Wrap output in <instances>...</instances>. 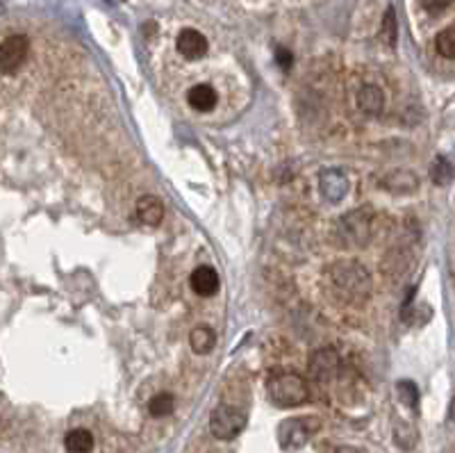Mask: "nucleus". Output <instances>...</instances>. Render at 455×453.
Segmentation results:
<instances>
[{"instance_id":"nucleus-20","label":"nucleus","mask_w":455,"mask_h":453,"mask_svg":"<svg viewBox=\"0 0 455 453\" xmlns=\"http://www.w3.org/2000/svg\"><path fill=\"white\" fill-rule=\"evenodd\" d=\"M435 48H437V53L442 57H447V60H455V27H447V30H442L437 34V39H435Z\"/></svg>"},{"instance_id":"nucleus-9","label":"nucleus","mask_w":455,"mask_h":453,"mask_svg":"<svg viewBox=\"0 0 455 453\" xmlns=\"http://www.w3.org/2000/svg\"><path fill=\"white\" fill-rule=\"evenodd\" d=\"M383 189L396 196H408L419 189V178L410 169H396L383 178Z\"/></svg>"},{"instance_id":"nucleus-19","label":"nucleus","mask_w":455,"mask_h":453,"mask_svg":"<svg viewBox=\"0 0 455 453\" xmlns=\"http://www.w3.org/2000/svg\"><path fill=\"white\" fill-rule=\"evenodd\" d=\"M380 39H383L387 46H396V39H399V23H396V12H394V7H387V12H385V16H383Z\"/></svg>"},{"instance_id":"nucleus-11","label":"nucleus","mask_w":455,"mask_h":453,"mask_svg":"<svg viewBox=\"0 0 455 453\" xmlns=\"http://www.w3.org/2000/svg\"><path fill=\"white\" fill-rule=\"evenodd\" d=\"M189 285L198 296H212L219 289V274L207 264L196 267L189 276Z\"/></svg>"},{"instance_id":"nucleus-6","label":"nucleus","mask_w":455,"mask_h":453,"mask_svg":"<svg viewBox=\"0 0 455 453\" xmlns=\"http://www.w3.org/2000/svg\"><path fill=\"white\" fill-rule=\"evenodd\" d=\"M30 53V42L25 34H12L0 44V75L16 73L27 60Z\"/></svg>"},{"instance_id":"nucleus-8","label":"nucleus","mask_w":455,"mask_h":453,"mask_svg":"<svg viewBox=\"0 0 455 453\" xmlns=\"http://www.w3.org/2000/svg\"><path fill=\"white\" fill-rule=\"evenodd\" d=\"M319 189H321V196L331 203H340V200L348 194V178L346 173L340 169H328L321 173L319 178Z\"/></svg>"},{"instance_id":"nucleus-12","label":"nucleus","mask_w":455,"mask_h":453,"mask_svg":"<svg viewBox=\"0 0 455 453\" xmlns=\"http://www.w3.org/2000/svg\"><path fill=\"white\" fill-rule=\"evenodd\" d=\"M357 108L360 112L369 114V117H376L380 114L385 108V94L378 84H364L360 91H357Z\"/></svg>"},{"instance_id":"nucleus-17","label":"nucleus","mask_w":455,"mask_h":453,"mask_svg":"<svg viewBox=\"0 0 455 453\" xmlns=\"http://www.w3.org/2000/svg\"><path fill=\"white\" fill-rule=\"evenodd\" d=\"M455 176V169L451 162L444 158V155H437L432 160V167H430V178L437 187H447L449 182L453 180Z\"/></svg>"},{"instance_id":"nucleus-18","label":"nucleus","mask_w":455,"mask_h":453,"mask_svg":"<svg viewBox=\"0 0 455 453\" xmlns=\"http://www.w3.org/2000/svg\"><path fill=\"white\" fill-rule=\"evenodd\" d=\"M173 408H176V399H173V394H169V392L155 394L148 403V412L153 414V417H167V414L173 412Z\"/></svg>"},{"instance_id":"nucleus-23","label":"nucleus","mask_w":455,"mask_h":453,"mask_svg":"<svg viewBox=\"0 0 455 453\" xmlns=\"http://www.w3.org/2000/svg\"><path fill=\"white\" fill-rule=\"evenodd\" d=\"M276 62H278L280 69L287 71L289 66H292V62H294V60H292V53L285 51V48H278V51H276Z\"/></svg>"},{"instance_id":"nucleus-3","label":"nucleus","mask_w":455,"mask_h":453,"mask_svg":"<svg viewBox=\"0 0 455 453\" xmlns=\"http://www.w3.org/2000/svg\"><path fill=\"white\" fill-rule=\"evenodd\" d=\"M269 397L278 408H296L307 401L305 378L298 374H280L269 381Z\"/></svg>"},{"instance_id":"nucleus-22","label":"nucleus","mask_w":455,"mask_h":453,"mask_svg":"<svg viewBox=\"0 0 455 453\" xmlns=\"http://www.w3.org/2000/svg\"><path fill=\"white\" fill-rule=\"evenodd\" d=\"M451 3H453V0H421V7L425 9V12H430V14H440Z\"/></svg>"},{"instance_id":"nucleus-13","label":"nucleus","mask_w":455,"mask_h":453,"mask_svg":"<svg viewBox=\"0 0 455 453\" xmlns=\"http://www.w3.org/2000/svg\"><path fill=\"white\" fill-rule=\"evenodd\" d=\"M217 101H219V96L214 91V87H210V84H196V87H191V89L187 91L189 108L196 110V112L214 110L217 108Z\"/></svg>"},{"instance_id":"nucleus-10","label":"nucleus","mask_w":455,"mask_h":453,"mask_svg":"<svg viewBox=\"0 0 455 453\" xmlns=\"http://www.w3.org/2000/svg\"><path fill=\"white\" fill-rule=\"evenodd\" d=\"M176 48H178V53L185 57V60H200V57L207 53V39L198 30H191V27H187V30H182L178 34Z\"/></svg>"},{"instance_id":"nucleus-15","label":"nucleus","mask_w":455,"mask_h":453,"mask_svg":"<svg viewBox=\"0 0 455 453\" xmlns=\"http://www.w3.org/2000/svg\"><path fill=\"white\" fill-rule=\"evenodd\" d=\"M189 344H191V351L198 353V355H205L214 349L217 344V335L210 326H196L191 333H189Z\"/></svg>"},{"instance_id":"nucleus-16","label":"nucleus","mask_w":455,"mask_h":453,"mask_svg":"<svg viewBox=\"0 0 455 453\" xmlns=\"http://www.w3.org/2000/svg\"><path fill=\"white\" fill-rule=\"evenodd\" d=\"M64 447L66 451H73V453H86L94 449V435L86 428H73L66 433Z\"/></svg>"},{"instance_id":"nucleus-21","label":"nucleus","mask_w":455,"mask_h":453,"mask_svg":"<svg viewBox=\"0 0 455 453\" xmlns=\"http://www.w3.org/2000/svg\"><path fill=\"white\" fill-rule=\"evenodd\" d=\"M396 390H399V397H401V401L405 403V406H408V408H417V403H419L417 385H414L412 381H401L399 385H396Z\"/></svg>"},{"instance_id":"nucleus-5","label":"nucleus","mask_w":455,"mask_h":453,"mask_svg":"<svg viewBox=\"0 0 455 453\" xmlns=\"http://www.w3.org/2000/svg\"><path fill=\"white\" fill-rule=\"evenodd\" d=\"M246 428V412L237 410L235 406H219L214 408L210 417V430L212 435L221 442H230L237 435H241V430Z\"/></svg>"},{"instance_id":"nucleus-14","label":"nucleus","mask_w":455,"mask_h":453,"mask_svg":"<svg viewBox=\"0 0 455 453\" xmlns=\"http://www.w3.org/2000/svg\"><path fill=\"white\" fill-rule=\"evenodd\" d=\"M137 217L141 224H146V226H158L162 217H164V205H162V200L158 196H141L137 200Z\"/></svg>"},{"instance_id":"nucleus-2","label":"nucleus","mask_w":455,"mask_h":453,"mask_svg":"<svg viewBox=\"0 0 455 453\" xmlns=\"http://www.w3.org/2000/svg\"><path fill=\"white\" fill-rule=\"evenodd\" d=\"M373 233V217L369 210H353L337 219L333 237L335 244L342 248H360L366 246Z\"/></svg>"},{"instance_id":"nucleus-1","label":"nucleus","mask_w":455,"mask_h":453,"mask_svg":"<svg viewBox=\"0 0 455 453\" xmlns=\"http://www.w3.org/2000/svg\"><path fill=\"white\" fill-rule=\"evenodd\" d=\"M331 292L348 305H362L371 296V276L355 260H337L326 269Z\"/></svg>"},{"instance_id":"nucleus-7","label":"nucleus","mask_w":455,"mask_h":453,"mask_svg":"<svg viewBox=\"0 0 455 453\" xmlns=\"http://www.w3.org/2000/svg\"><path fill=\"white\" fill-rule=\"evenodd\" d=\"M340 369H342V358L335 349H331V346L316 349L309 355L307 374H309V378L316 383H331L335 376L340 374Z\"/></svg>"},{"instance_id":"nucleus-4","label":"nucleus","mask_w":455,"mask_h":453,"mask_svg":"<svg viewBox=\"0 0 455 453\" xmlns=\"http://www.w3.org/2000/svg\"><path fill=\"white\" fill-rule=\"evenodd\" d=\"M321 430V419L319 417H294L285 419L278 428V440L283 449H301L307 445L309 438Z\"/></svg>"}]
</instances>
